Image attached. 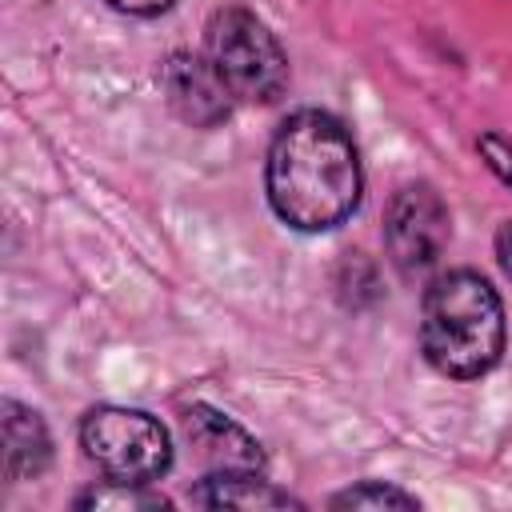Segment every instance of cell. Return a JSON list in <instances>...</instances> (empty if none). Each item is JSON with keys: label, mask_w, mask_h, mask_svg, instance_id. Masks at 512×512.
I'll list each match as a JSON object with an SVG mask.
<instances>
[{"label": "cell", "mask_w": 512, "mask_h": 512, "mask_svg": "<svg viewBox=\"0 0 512 512\" xmlns=\"http://www.w3.org/2000/svg\"><path fill=\"white\" fill-rule=\"evenodd\" d=\"M80 444H84V456L108 480L152 484L172 464L168 428L140 408H116V404L92 408L80 420Z\"/></svg>", "instance_id": "4"}, {"label": "cell", "mask_w": 512, "mask_h": 512, "mask_svg": "<svg viewBox=\"0 0 512 512\" xmlns=\"http://www.w3.org/2000/svg\"><path fill=\"white\" fill-rule=\"evenodd\" d=\"M104 4L128 16H156V12H168L176 0H104Z\"/></svg>", "instance_id": "13"}, {"label": "cell", "mask_w": 512, "mask_h": 512, "mask_svg": "<svg viewBox=\"0 0 512 512\" xmlns=\"http://www.w3.org/2000/svg\"><path fill=\"white\" fill-rule=\"evenodd\" d=\"M184 432H188L196 456L212 464V472H224V468H264L260 444L236 420H228L224 412H216L208 404H192L184 412Z\"/></svg>", "instance_id": "7"}, {"label": "cell", "mask_w": 512, "mask_h": 512, "mask_svg": "<svg viewBox=\"0 0 512 512\" xmlns=\"http://www.w3.org/2000/svg\"><path fill=\"white\" fill-rule=\"evenodd\" d=\"M264 188L272 212L300 232H328L344 224L364 188L348 128L320 108L292 112L268 144Z\"/></svg>", "instance_id": "1"}, {"label": "cell", "mask_w": 512, "mask_h": 512, "mask_svg": "<svg viewBox=\"0 0 512 512\" xmlns=\"http://www.w3.org/2000/svg\"><path fill=\"white\" fill-rule=\"evenodd\" d=\"M160 92L168 100V108L192 124V128H216L232 116V92L224 88V80L216 76V68L208 64V56H192V52H172L160 68Z\"/></svg>", "instance_id": "6"}, {"label": "cell", "mask_w": 512, "mask_h": 512, "mask_svg": "<svg viewBox=\"0 0 512 512\" xmlns=\"http://www.w3.org/2000/svg\"><path fill=\"white\" fill-rule=\"evenodd\" d=\"M476 148H480L484 164L512 188V140H504V136H496V132H484V136L476 140Z\"/></svg>", "instance_id": "12"}, {"label": "cell", "mask_w": 512, "mask_h": 512, "mask_svg": "<svg viewBox=\"0 0 512 512\" xmlns=\"http://www.w3.org/2000/svg\"><path fill=\"white\" fill-rule=\"evenodd\" d=\"M76 508H92V512H104V508H112V512H136V508H148V512H156V508H168V500H164L160 492H148L144 484L104 480V484L80 492V496H76Z\"/></svg>", "instance_id": "10"}, {"label": "cell", "mask_w": 512, "mask_h": 512, "mask_svg": "<svg viewBox=\"0 0 512 512\" xmlns=\"http://www.w3.org/2000/svg\"><path fill=\"white\" fill-rule=\"evenodd\" d=\"M332 508H420V500L412 492H400L392 484L380 480H364L356 488H344L332 496Z\"/></svg>", "instance_id": "11"}, {"label": "cell", "mask_w": 512, "mask_h": 512, "mask_svg": "<svg viewBox=\"0 0 512 512\" xmlns=\"http://www.w3.org/2000/svg\"><path fill=\"white\" fill-rule=\"evenodd\" d=\"M0 424H4V480L8 484L36 480L52 460V440L40 412H32L20 400H4Z\"/></svg>", "instance_id": "8"}, {"label": "cell", "mask_w": 512, "mask_h": 512, "mask_svg": "<svg viewBox=\"0 0 512 512\" xmlns=\"http://www.w3.org/2000/svg\"><path fill=\"white\" fill-rule=\"evenodd\" d=\"M424 360L452 380H476L504 352V304L480 272H444L424 288L420 308Z\"/></svg>", "instance_id": "2"}, {"label": "cell", "mask_w": 512, "mask_h": 512, "mask_svg": "<svg viewBox=\"0 0 512 512\" xmlns=\"http://www.w3.org/2000/svg\"><path fill=\"white\" fill-rule=\"evenodd\" d=\"M204 56L236 104H272L288 88V56L276 32L240 4L212 12L204 28Z\"/></svg>", "instance_id": "3"}, {"label": "cell", "mask_w": 512, "mask_h": 512, "mask_svg": "<svg viewBox=\"0 0 512 512\" xmlns=\"http://www.w3.org/2000/svg\"><path fill=\"white\" fill-rule=\"evenodd\" d=\"M496 260H500L504 276L512 280V220L500 224V232H496Z\"/></svg>", "instance_id": "14"}, {"label": "cell", "mask_w": 512, "mask_h": 512, "mask_svg": "<svg viewBox=\"0 0 512 512\" xmlns=\"http://www.w3.org/2000/svg\"><path fill=\"white\" fill-rule=\"evenodd\" d=\"M448 204L432 184H404L384 216V244L400 276H428L448 248Z\"/></svg>", "instance_id": "5"}, {"label": "cell", "mask_w": 512, "mask_h": 512, "mask_svg": "<svg viewBox=\"0 0 512 512\" xmlns=\"http://www.w3.org/2000/svg\"><path fill=\"white\" fill-rule=\"evenodd\" d=\"M196 504H208V508H248V512H260V508H300V500L284 488H276L272 480L260 476V468H224V472H212L196 484L192 492Z\"/></svg>", "instance_id": "9"}]
</instances>
